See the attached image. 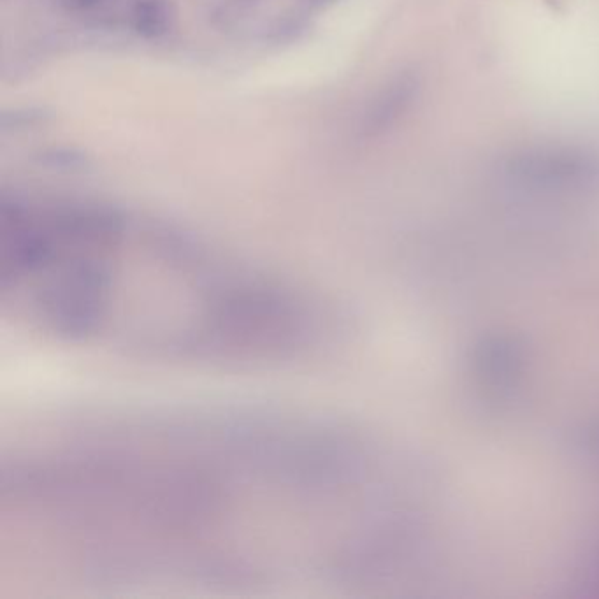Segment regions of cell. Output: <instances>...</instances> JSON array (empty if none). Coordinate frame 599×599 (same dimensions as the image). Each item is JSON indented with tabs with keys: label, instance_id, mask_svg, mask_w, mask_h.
Listing matches in <instances>:
<instances>
[{
	"label": "cell",
	"instance_id": "cell-1",
	"mask_svg": "<svg viewBox=\"0 0 599 599\" xmlns=\"http://www.w3.org/2000/svg\"><path fill=\"white\" fill-rule=\"evenodd\" d=\"M354 436L285 412L141 413L15 455L16 547L136 585H340L375 556V468Z\"/></svg>",
	"mask_w": 599,
	"mask_h": 599
},
{
	"label": "cell",
	"instance_id": "cell-2",
	"mask_svg": "<svg viewBox=\"0 0 599 599\" xmlns=\"http://www.w3.org/2000/svg\"><path fill=\"white\" fill-rule=\"evenodd\" d=\"M0 303L51 340L183 366H282L334 332L331 311L287 276L81 204H2Z\"/></svg>",
	"mask_w": 599,
	"mask_h": 599
},
{
	"label": "cell",
	"instance_id": "cell-3",
	"mask_svg": "<svg viewBox=\"0 0 599 599\" xmlns=\"http://www.w3.org/2000/svg\"><path fill=\"white\" fill-rule=\"evenodd\" d=\"M513 174L535 183H568L584 180L594 171V162L570 150H542L526 153L513 162Z\"/></svg>",
	"mask_w": 599,
	"mask_h": 599
},
{
	"label": "cell",
	"instance_id": "cell-4",
	"mask_svg": "<svg viewBox=\"0 0 599 599\" xmlns=\"http://www.w3.org/2000/svg\"><path fill=\"white\" fill-rule=\"evenodd\" d=\"M417 90L419 81L413 74H397L369 102L362 115V132L366 136H378L389 130L412 106Z\"/></svg>",
	"mask_w": 599,
	"mask_h": 599
},
{
	"label": "cell",
	"instance_id": "cell-5",
	"mask_svg": "<svg viewBox=\"0 0 599 599\" xmlns=\"http://www.w3.org/2000/svg\"><path fill=\"white\" fill-rule=\"evenodd\" d=\"M176 11L169 0H138L130 13L132 29L146 39L166 36L173 29Z\"/></svg>",
	"mask_w": 599,
	"mask_h": 599
},
{
	"label": "cell",
	"instance_id": "cell-6",
	"mask_svg": "<svg viewBox=\"0 0 599 599\" xmlns=\"http://www.w3.org/2000/svg\"><path fill=\"white\" fill-rule=\"evenodd\" d=\"M44 166L53 167V169H65V171H78L88 166V159L83 153L74 152V150H51L41 155Z\"/></svg>",
	"mask_w": 599,
	"mask_h": 599
},
{
	"label": "cell",
	"instance_id": "cell-7",
	"mask_svg": "<svg viewBox=\"0 0 599 599\" xmlns=\"http://www.w3.org/2000/svg\"><path fill=\"white\" fill-rule=\"evenodd\" d=\"M43 111H25V113H13V115H2V127L11 129V127H34L37 123L44 122Z\"/></svg>",
	"mask_w": 599,
	"mask_h": 599
},
{
	"label": "cell",
	"instance_id": "cell-8",
	"mask_svg": "<svg viewBox=\"0 0 599 599\" xmlns=\"http://www.w3.org/2000/svg\"><path fill=\"white\" fill-rule=\"evenodd\" d=\"M108 0H58V4L67 11L81 13V11H92V9L101 8Z\"/></svg>",
	"mask_w": 599,
	"mask_h": 599
}]
</instances>
